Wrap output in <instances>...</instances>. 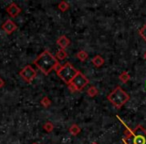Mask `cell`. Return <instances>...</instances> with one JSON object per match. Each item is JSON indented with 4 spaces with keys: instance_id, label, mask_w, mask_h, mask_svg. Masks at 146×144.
I'll list each match as a JSON object with an SVG mask.
<instances>
[{
    "instance_id": "cell-17",
    "label": "cell",
    "mask_w": 146,
    "mask_h": 144,
    "mask_svg": "<svg viewBox=\"0 0 146 144\" xmlns=\"http://www.w3.org/2000/svg\"><path fill=\"white\" fill-rule=\"evenodd\" d=\"M41 104H42L44 107H49V106H50V104H51V101L49 100V98L43 97L42 100H41Z\"/></svg>"
},
{
    "instance_id": "cell-4",
    "label": "cell",
    "mask_w": 146,
    "mask_h": 144,
    "mask_svg": "<svg viewBox=\"0 0 146 144\" xmlns=\"http://www.w3.org/2000/svg\"><path fill=\"white\" fill-rule=\"evenodd\" d=\"M57 74L58 76L65 82L66 84H71L73 79L75 78V76L78 74V71L76 70L70 63H66L65 65L61 66L60 68L57 70Z\"/></svg>"
},
{
    "instance_id": "cell-15",
    "label": "cell",
    "mask_w": 146,
    "mask_h": 144,
    "mask_svg": "<svg viewBox=\"0 0 146 144\" xmlns=\"http://www.w3.org/2000/svg\"><path fill=\"white\" fill-rule=\"evenodd\" d=\"M77 58L79 59L80 61H85L86 59L88 58V54L85 51H79V52L77 53Z\"/></svg>"
},
{
    "instance_id": "cell-20",
    "label": "cell",
    "mask_w": 146,
    "mask_h": 144,
    "mask_svg": "<svg viewBox=\"0 0 146 144\" xmlns=\"http://www.w3.org/2000/svg\"><path fill=\"white\" fill-rule=\"evenodd\" d=\"M3 86H4V80L0 77V88H2Z\"/></svg>"
},
{
    "instance_id": "cell-16",
    "label": "cell",
    "mask_w": 146,
    "mask_h": 144,
    "mask_svg": "<svg viewBox=\"0 0 146 144\" xmlns=\"http://www.w3.org/2000/svg\"><path fill=\"white\" fill-rule=\"evenodd\" d=\"M58 7H59V9H60L61 11H66L67 9L69 8V4L67 2H65V1H62V2H60L59 3V5H58Z\"/></svg>"
},
{
    "instance_id": "cell-21",
    "label": "cell",
    "mask_w": 146,
    "mask_h": 144,
    "mask_svg": "<svg viewBox=\"0 0 146 144\" xmlns=\"http://www.w3.org/2000/svg\"><path fill=\"white\" fill-rule=\"evenodd\" d=\"M144 59H145V60H146V52L144 53Z\"/></svg>"
},
{
    "instance_id": "cell-19",
    "label": "cell",
    "mask_w": 146,
    "mask_h": 144,
    "mask_svg": "<svg viewBox=\"0 0 146 144\" xmlns=\"http://www.w3.org/2000/svg\"><path fill=\"white\" fill-rule=\"evenodd\" d=\"M53 124L51 123V122H47V123H45L44 125V129L46 130L47 132H51L53 130Z\"/></svg>"
},
{
    "instance_id": "cell-11",
    "label": "cell",
    "mask_w": 146,
    "mask_h": 144,
    "mask_svg": "<svg viewBox=\"0 0 146 144\" xmlns=\"http://www.w3.org/2000/svg\"><path fill=\"white\" fill-rule=\"evenodd\" d=\"M67 57V53L65 51V49H59L56 53V59H59V60H64Z\"/></svg>"
},
{
    "instance_id": "cell-1",
    "label": "cell",
    "mask_w": 146,
    "mask_h": 144,
    "mask_svg": "<svg viewBox=\"0 0 146 144\" xmlns=\"http://www.w3.org/2000/svg\"><path fill=\"white\" fill-rule=\"evenodd\" d=\"M34 64L43 74L47 75L53 69H56L58 67L59 63L56 57L53 56L49 51L45 50L37 57L36 60L34 61Z\"/></svg>"
},
{
    "instance_id": "cell-23",
    "label": "cell",
    "mask_w": 146,
    "mask_h": 144,
    "mask_svg": "<svg viewBox=\"0 0 146 144\" xmlns=\"http://www.w3.org/2000/svg\"><path fill=\"white\" fill-rule=\"evenodd\" d=\"M33 144H37V143H33Z\"/></svg>"
},
{
    "instance_id": "cell-8",
    "label": "cell",
    "mask_w": 146,
    "mask_h": 144,
    "mask_svg": "<svg viewBox=\"0 0 146 144\" xmlns=\"http://www.w3.org/2000/svg\"><path fill=\"white\" fill-rule=\"evenodd\" d=\"M7 13L10 15L11 17H16L19 15V13L21 12V9L19 8V6L15 3H11L8 7H7Z\"/></svg>"
},
{
    "instance_id": "cell-2",
    "label": "cell",
    "mask_w": 146,
    "mask_h": 144,
    "mask_svg": "<svg viewBox=\"0 0 146 144\" xmlns=\"http://www.w3.org/2000/svg\"><path fill=\"white\" fill-rule=\"evenodd\" d=\"M123 141L125 144H146V130L141 125H138L134 130L126 127Z\"/></svg>"
},
{
    "instance_id": "cell-9",
    "label": "cell",
    "mask_w": 146,
    "mask_h": 144,
    "mask_svg": "<svg viewBox=\"0 0 146 144\" xmlns=\"http://www.w3.org/2000/svg\"><path fill=\"white\" fill-rule=\"evenodd\" d=\"M57 44L60 46L61 49H65L67 46H69V44H70V40H69L65 35H62V36L59 37L58 40H57Z\"/></svg>"
},
{
    "instance_id": "cell-3",
    "label": "cell",
    "mask_w": 146,
    "mask_h": 144,
    "mask_svg": "<svg viewBox=\"0 0 146 144\" xmlns=\"http://www.w3.org/2000/svg\"><path fill=\"white\" fill-rule=\"evenodd\" d=\"M107 99L115 106L116 108H121L126 102L129 100V95L122 89L120 86H117L109 95L107 96Z\"/></svg>"
},
{
    "instance_id": "cell-22",
    "label": "cell",
    "mask_w": 146,
    "mask_h": 144,
    "mask_svg": "<svg viewBox=\"0 0 146 144\" xmlns=\"http://www.w3.org/2000/svg\"><path fill=\"white\" fill-rule=\"evenodd\" d=\"M92 144H98V143H95V142H94V143H92Z\"/></svg>"
},
{
    "instance_id": "cell-18",
    "label": "cell",
    "mask_w": 146,
    "mask_h": 144,
    "mask_svg": "<svg viewBox=\"0 0 146 144\" xmlns=\"http://www.w3.org/2000/svg\"><path fill=\"white\" fill-rule=\"evenodd\" d=\"M139 34H140V36H141L142 38L146 41V24L143 25V26H142V28L139 30Z\"/></svg>"
},
{
    "instance_id": "cell-10",
    "label": "cell",
    "mask_w": 146,
    "mask_h": 144,
    "mask_svg": "<svg viewBox=\"0 0 146 144\" xmlns=\"http://www.w3.org/2000/svg\"><path fill=\"white\" fill-rule=\"evenodd\" d=\"M92 63H93L94 66L100 67V66H102V65L104 64V59L102 58L100 55H96L95 57H93V58H92Z\"/></svg>"
},
{
    "instance_id": "cell-6",
    "label": "cell",
    "mask_w": 146,
    "mask_h": 144,
    "mask_svg": "<svg viewBox=\"0 0 146 144\" xmlns=\"http://www.w3.org/2000/svg\"><path fill=\"white\" fill-rule=\"evenodd\" d=\"M88 83H89V81H88L87 77H85L81 72H78V74L75 76V78L73 79V81L71 84L76 88L77 91H79V90L83 89Z\"/></svg>"
},
{
    "instance_id": "cell-12",
    "label": "cell",
    "mask_w": 146,
    "mask_h": 144,
    "mask_svg": "<svg viewBox=\"0 0 146 144\" xmlns=\"http://www.w3.org/2000/svg\"><path fill=\"white\" fill-rule=\"evenodd\" d=\"M119 79L121 80V82H123V83H127V82L130 80V75L128 74V72L123 71V72L119 75Z\"/></svg>"
},
{
    "instance_id": "cell-13",
    "label": "cell",
    "mask_w": 146,
    "mask_h": 144,
    "mask_svg": "<svg viewBox=\"0 0 146 144\" xmlns=\"http://www.w3.org/2000/svg\"><path fill=\"white\" fill-rule=\"evenodd\" d=\"M69 132L72 135H77V134L80 133V127L78 125H76V124H73L70 127V129H69Z\"/></svg>"
},
{
    "instance_id": "cell-7",
    "label": "cell",
    "mask_w": 146,
    "mask_h": 144,
    "mask_svg": "<svg viewBox=\"0 0 146 144\" xmlns=\"http://www.w3.org/2000/svg\"><path fill=\"white\" fill-rule=\"evenodd\" d=\"M16 25H15V23L13 22L12 20H10V19H8V20H6L4 22V24L2 25V29L4 30V32L6 33V34H11V33H13L15 30H16Z\"/></svg>"
},
{
    "instance_id": "cell-5",
    "label": "cell",
    "mask_w": 146,
    "mask_h": 144,
    "mask_svg": "<svg viewBox=\"0 0 146 144\" xmlns=\"http://www.w3.org/2000/svg\"><path fill=\"white\" fill-rule=\"evenodd\" d=\"M20 76L22 77V79L27 83H30L31 81L34 80V78L36 77V71L30 65L25 66L22 70L20 71Z\"/></svg>"
},
{
    "instance_id": "cell-14",
    "label": "cell",
    "mask_w": 146,
    "mask_h": 144,
    "mask_svg": "<svg viewBox=\"0 0 146 144\" xmlns=\"http://www.w3.org/2000/svg\"><path fill=\"white\" fill-rule=\"evenodd\" d=\"M87 94L90 96V97H94V96H96L98 94L97 88H95L94 86H91V87L87 90Z\"/></svg>"
}]
</instances>
